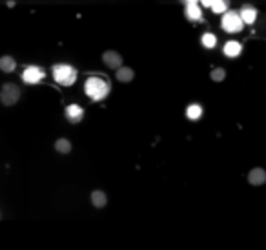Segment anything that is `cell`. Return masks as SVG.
I'll list each match as a JSON object with an SVG mask.
<instances>
[{
  "label": "cell",
  "mask_w": 266,
  "mask_h": 250,
  "mask_svg": "<svg viewBox=\"0 0 266 250\" xmlns=\"http://www.w3.org/2000/svg\"><path fill=\"white\" fill-rule=\"evenodd\" d=\"M221 26L226 33H239L244 27V22L243 18H241V13H237V11H228V13L222 15Z\"/></svg>",
  "instance_id": "cell-3"
},
{
  "label": "cell",
  "mask_w": 266,
  "mask_h": 250,
  "mask_svg": "<svg viewBox=\"0 0 266 250\" xmlns=\"http://www.w3.org/2000/svg\"><path fill=\"white\" fill-rule=\"evenodd\" d=\"M44 79V69L39 66H27L22 73V81L26 84H39Z\"/></svg>",
  "instance_id": "cell-5"
},
{
  "label": "cell",
  "mask_w": 266,
  "mask_h": 250,
  "mask_svg": "<svg viewBox=\"0 0 266 250\" xmlns=\"http://www.w3.org/2000/svg\"><path fill=\"white\" fill-rule=\"evenodd\" d=\"M91 203H93V206H97V208H102V206H106V203H108V197H106V194H104L102 190H95L93 194H91Z\"/></svg>",
  "instance_id": "cell-15"
},
{
  "label": "cell",
  "mask_w": 266,
  "mask_h": 250,
  "mask_svg": "<svg viewBox=\"0 0 266 250\" xmlns=\"http://www.w3.org/2000/svg\"><path fill=\"white\" fill-rule=\"evenodd\" d=\"M55 150L59 152V154H69L71 152V142L68 139H59V141L55 142Z\"/></svg>",
  "instance_id": "cell-17"
},
{
  "label": "cell",
  "mask_w": 266,
  "mask_h": 250,
  "mask_svg": "<svg viewBox=\"0 0 266 250\" xmlns=\"http://www.w3.org/2000/svg\"><path fill=\"white\" fill-rule=\"evenodd\" d=\"M201 44H203L206 50H213L217 46V37L213 35V33H204V35L201 37Z\"/></svg>",
  "instance_id": "cell-16"
},
{
  "label": "cell",
  "mask_w": 266,
  "mask_h": 250,
  "mask_svg": "<svg viewBox=\"0 0 266 250\" xmlns=\"http://www.w3.org/2000/svg\"><path fill=\"white\" fill-rule=\"evenodd\" d=\"M102 62L111 69H121L122 68V57L119 51L108 50L102 53Z\"/></svg>",
  "instance_id": "cell-6"
},
{
  "label": "cell",
  "mask_w": 266,
  "mask_h": 250,
  "mask_svg": "<svg viewBox=\"0 0 266 250\" xmlns=\"http://www.w3.org/2000/svg\"><path fill=\"white\" fill-rule=\"evenodd\" d=\"M241 51H243V46H241V42H237V41H228L224 44V48H222V53H224L228 59L239 57Z\"/></svg>",
  "instance_id": "cell-10"
},
{
  "label": "cell",
  "mask_w": 266,
  "mask_h": 250,
  "mask_svg": "<svg viewBox=\"0 0 266 250\" xmlns=\"http://www.w3.org/2000/svg\"><path fill=\"white\" fill-rule=\"evenodd\" d=\"M84 91L91 100H102L108 97L109 93V82L106 77L100 75H91L84 82Z\"/></svg>",
  "instance_id": "cell-1"
},
{
  "label": "cell",
  "mask_w": 266,
  "mask_h": 250,
  "mask_svg": "<svg viewBox=\"0 0 266 250\" xmlns=\"http://www.w3.org/2000/svg\"><path fill=\"white\" fill-rule=\"evenodd\" d=\"M212 81H215V82H221V81H224V77H226V72L222 68H215V69H212Z\"/></svg>",
  "instance_id": "cell-19"
},
{
  "label": "cell",
  "mask_w": 266,
  "mask_h": 250,
  "mask_svg": "<svg viewBox=\"0 0 266 250\" xmlns=\"http://www.w3.org/2000/svg\"><path fill=\"white\" fill-rule=\"evenodd\" d=\"M241 13V18H243L244 24H253L257 20V9L253 8V6H243V9L239 11Z\"/></svg>",
  "instance_id": "cell-11"
},
{
  "label": "cell",
  "mask_w": 266,
  "mask_h": 250,
  "mask_svg": "<svg viewBox=\"0 0 266 250\" xmlns=\"http://www.w3.org/2000/svg\"><path fill=\"white\" fill-rule=\"evenodd\" d=\"M212 11L213 13H228V2H224V0H217V2H213L212 4Z\"/></svg>",
  "instance_id": "cell-18"
},
{
  "label": "cell",
  "mask_w": 266,
  "mask_h": 250,
  "mask_svg": "<svg viewBox=\"0 0 266 250\" xmlns=\"http://www.w3.org/2000/svg\"><path fill=\"white\" fill-rule=\"evenodd\" d=\"M186 117L189 121H199V119L203 117V106L201 104H189L186 108Z\"/></svg>",
  "instance_id": "cell-14"
},
{
  "label": "cell",
  "mask_w": 266,
  "mask_h": 250,
  "mask_svg": "<svg viewBox=\"0 0 266 250\" xmlns=\"http://www.w3.org/2000/svg\"><path fill=\"white\" fill-rule=\"evenodd\" d=\"M184 15H186V18H188L189 22H199V20H203V11H201V6H199L195 0L186 2Z\"/></svg>",
  "instance_id": "cell-7"
},
{
  "label": "cell",
  "mask_w": 266,
  "mask_h": 250,
  "mask_svg": "<svg viewBox=\"0 0 266 250\" xmlns=\"http://www.w3.org/2000/svg\"><path fill=\"white\" fill-rule=\"evenodd\" d=\"M20 99V88L13 82H6L2 86V91H0V100L4 106H13L15 102H18Z\"/></svg>",
  "instance_id": "cell-4"
},
{
  "label": "cell",
  "mask_w": 266,
  "mask_h": 250,
  "mask_svg": "<svg viewBox=\"0 0 266 250\" xmlns=\"http://www.w3.org/2000/svg\"><path fill=\"white\" fill-rule=\"evenodd\" d=\"M66 119H68L71 124H77L81 123L82 119H84V110H82V106L79 104H69L68 108H66Z\"/></svg>",
  "instance_id": "cell-8"
},
{
  "label": "cell",
  "mask_w": 266,
  "mask_h": 250,
  "mask_svg": "<svg viewBox=\"0 0 266 250\" xmlns=\"http://www.w3.org/2000/svg\"><path fill=\"white\" fill-rule=\"evenodd\" d=\"M15 68H17V62H15L13 57H9V55H4V57L0 59V69H2L4 73L15 72Z\"/></svg>",
  "instance_id": "cell-13"
},
{
  "label": "cell",
  "mask_w": 266,
  "mask_h": 250,
  "mask_svg": "<svg viewBox=\"0 0 266 250\" xmlns=\"http://www.w3.org/2000/svg\"><path fill=\"white\" fill-rule=\"evenodd\" d=\"M53 79L62 86H71L77 81V69L69 66V64H55Z\"/></svg>",
  "instance_id": "cell-2"
},
{
  "label": "cell",
  "mask_w": 266,
  "mask_h": 250,
  "mask_svg": "<svg viewBox=\"0 0 266 250\" xmlns=\"http://www.w3.org/2000/svg\"><path fill=\"white\" fill-rule=\"evenodd\" d=\"M248 183L252 187H261L266 183V170L264 168H253L248 173Z\"/></svg>",
  "instance_id": "cell-9"
},
{
  "label": "cell",
  "mask_w": 266,
  "mask_h": 250,
  "mask_svg": "<svg viewBox=\"0 0 266 250\" xmlns=\"http://www.w3.org/2000/svg\"><path fill=\"white\" fill-rule=\"evenodd\" d=\"M135 77V72L128 66H122L121 69H117V81L119 82H131Z\"/></svg>",
  "instance_id": "cell-12"
},
{
  "label": "cell",
  "mask_w": 266,
  "mask_h": 250,
  "mask_svg": "<svg viewBox=\"0 0 266 250\" xmlns=\"http://www.w3.org/2000/svg\"><path fill=\"white\" fill-rule=\"evenodd\" d=\"M212 4H213V2H210V0H204V2H203L204 8H212Z\"/></svg>",
  "instance_id": "cell-20"
}]
</instances>
